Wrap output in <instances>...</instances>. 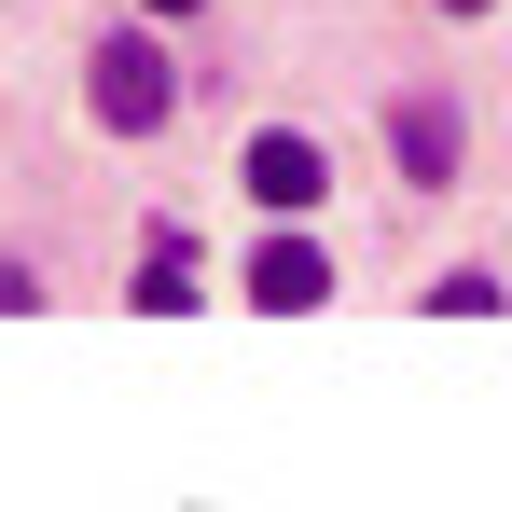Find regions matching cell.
<instances>
[{
  "label": "cell",
  "mask_w": 512,
  "mask_h": 512,
  "mask_svg": "<svg viewBox=\"0 0 512 512\" xmlns=\"http://www.w3.org/2000/svg\"><path fill=\"white\" fill-rule=\"evenodd\" d=\"M319 180H333L319 139H250V194H263V208H319Z\"/></svg>",
  "instance_id": "obj_4"
},
{
  "label": "cell",
  "mask_w": 512,
  "mask_h": 512,
  "mask_svg": "<svg viewBox=\"0 0 512 512\" xmlns=\"http://www.w3.org/2000/svg\"><path fill=\"white\" fill-rule=\"evenodd\" d=\"M139 14H194V0H139Z\"/></svg>",
  "instance_id": "obj_6"
},
{
  "label": "cell",
  "mask_w": 512,
  "mask_h": 512,
  "mask_svg": "<svg viewBox=\"0 0 512 512\" xmlns=\"http://www.w3.org/2000/svg\"><path fill=\"white\" fill-rule=\"evenodd\" d=\"M84 111L111 125V139H153V125L180 111V56L153 42V28H111V42L84 56Z\"/></svg>",
  "instance_id": "obj_1"
},
{
  "label": "cell",
  "mask_w": 512,
  "mask_h": 512,
  "mask_svg": "<svg viewBox=\"0 0 512 512\" xmlns=\"http://www.w3.org/2000/svg\"><path fill=\"white\" fill-rule=\"evenodd\" d=\"M388 153H402L416 194H443V180H457V111H443V97H402V111H388Z\"/></svg>",
  "instance_id": "obj_3"
},
{
  "label": "cell",
  "mask_w": 512,
  "mask_h": 512,
  "mask_svg": "<svg viewBox=\"0 0 512 512\" xmlns=\"http://www.w3.org/2000/svg\"><path fill=\"white\" fill-rule=\"evenodd\" d=\"M319 291H333V250H319V236H263L250 250V305L291 319V305H319Z\"/></svg>",
  "instance_id": "obj_2"
},
{
  "label": "cell",
  "mask_w": 512,
  "mask_h": 512,
  "mask_svg": "<svg viewBox=\"0 0 512 512\" xmlns=\"http://www.w3.org/2000/svg\"><path fill=\"white\" fill-rule=\"evenodd\" d=\"M180 250H194V236H153V263H139V305H153V319L194 305V263H180Z\"/></svg>",
  "instance_id": "obj_5"
},
{
  "label": "cell",
  "mask_w": 512,
  "mask_h": 512,
  "mask_svg": "<svg viewBox=\"0 0 512 512\" xmlns=\"http://www.w3.org/2000/svg\"><path fill=\"white\" fill-rule=\"evenodd\" d=\"M443 14H485V0H443Z\"/></svg>",
  "instance_id": "obj_7"
}]
</instances>
